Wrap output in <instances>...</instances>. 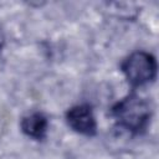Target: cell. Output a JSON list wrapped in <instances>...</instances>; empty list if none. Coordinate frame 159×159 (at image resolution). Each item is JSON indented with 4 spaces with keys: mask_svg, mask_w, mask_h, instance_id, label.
Instances as JSON below:
<instances>
[{
    "mask_svg": "<svg viewBox=\"0 0 159 159\" xmlns=\"http://www.w3.org/2000/svg\"><path fill=\"white\" fill-rule=\"evenodd\" d=\"M66 122L68 127L78 134L93 137L97 134V122L89 104H77L66 112Z\"/></svg>",
    "mask_w": 159,
    "mask_h": 159,
    "instance_id": "obj_3",
    "label": "cell"
},
{
    "mask_svg": "<svg viewBox=\"0 0 159 159\" xmlns=\"http://www.w3.org/2000/svg\"><path fill=\"white\" fill-rule=\"evenodd\" d=\"M20 128L22 133L32 139L42 140L46 138L48 120L47 117L41 112H32L22 117L20 122Z\"/></svg>",
    "mask_w": 159,
    "mask_h": 159,
    "instance_id": "obj_4",
    "label": "cell"
},
{
    "mask_svg": "<svg viewBox=\"0 0 159 159\" xmlns=\"http://www.w3.org/2000/svg\"><path fill=\"white\" fill-rule=\"evenodd\" d=\"M157 60L145 51L132 52L120 63V70L132 88L150 83L157 77Z\"/></svg>",
    "mask_w": 159,
    "mask_h": 159,
    "instance_id": "obj_2",
    "label": "cell"
},
{
    "mask_svg": "<svg viewBox=\"0 0 159 159\" xmlns=\"http://www.w3.org/2000/svg\"><path fill=\"white\" fill-rule=\"evenodd\" d=\"M2 46H4V34H2V31L0 29V50L2 48Z\"/></svg>",
    "mask_w": 159,
    "mask_h": 159,
    "instance_id": "obj_5",
    "label": "cell"
},
{
    "mask_svg": "<svg viewBox=\"0 0 159 159\" xmlns=\"http://www.w3.org/2000/svg\"><path fill=\"white\" fill-rule=\"evenodd\" d=\"M111 116L120 128L133 134H140L148 128L152 107L145 98L132 92L113 104Z\"/></svg>",
    "mask_w": 159,
    "mask_h": 159,
    "instance_id": "obj_1",
    "label": "cell"
}]
</instances>
